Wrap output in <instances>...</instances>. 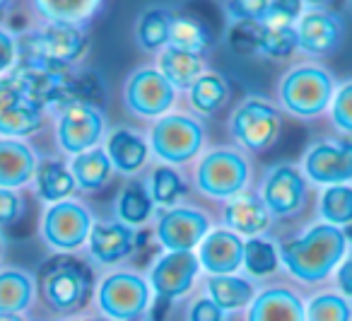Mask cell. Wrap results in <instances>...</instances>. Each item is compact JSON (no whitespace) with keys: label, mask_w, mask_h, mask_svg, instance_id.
<instances>
[{"label":"cell","mask_w":352,"mask_h":321,"mask_svg":"<svg viewBox=\"0 0 352 321\" xmlns=\"http://www.w3.org/2000/svg\"><path fill=\"white\" fill-rule=\"evenodd\" d=\"M20 63V39L10 30L0 27V78L10 75Z\"/></svg>","instance_id":"obj_43"},{"label":"cell","mask_w":352,"mask_h":321,"mask_svg":"<svg viewBox=\"0 0 352 321\" xmlns=\"http://www.w3.org/2000/svg\"><path fill=\"white\" fill-rule=\"evenodd\" d=\"M345 232L336 225H314L307 234L280 247V261L289 276L304 282H318L345 256Z\"/></svg>","instance_id":"obj_2"},{"label":"cell","mask_w":352,"mask_h":321,"mask_svg":"<svg viewBox=\"0 0 352 321\" xmlns=\"http://www.w3.org/2000/svg\"><path fill=\"white\" fill-rule=\"evenodd\" d=\"M10 3H12V0H0V15L8 10V6H10Z\"/></svg>","instance_id":"obj_50"},{"label":"cell","mask_w":352,"mask_h":321,"mask_svg":"<svg viewBox=\"0 0 352 321\" xmlns=\"http://www.w3.org/2000/svg\"><path fill=\"white\" fill-rule=\"evenodd\" d=\"M176 15L169 8H147L138 15L135 22V44L145 54H160L169 46L171 39V25H174Z\"/></svg>","instance_id":"obj_31"},{"label":"cell","mask_w":352,"mask_h":321,"mask_svg":"<svg viewBox=\"0 0 352 321\" xmlns=\"http://www.w3.org/2000/svg\"><path fill=\"white\" fill-rule=\"evenodd\" d=\"M157 68L179 92H188L191 85L208 70L201 54H191V51L176 49V46H166L164 51H160Z\"/></svg>","instance_id":"obj_27"},{"label":"cell","mask_w":352,"mask_h":321,"mask_svg":"<svg viewBox=\"0 0 352 321\" xmlns=\"http://www.w3.org/2000/svg\"><path fill=\"white\" fill-rule=\"evenodd\" d=\"M246 239L227 227H212L196 249L198 263L206 276H232L244 266Z\"/></svg>","instance_id":"obj_17"},{"label":"cell","mask_w":352,"mask_h":321,"mask_svg":"<svg viewBox=\"0 0 352 321\" xmlns=\"http://www.w3.org/2000/svg\"><path fill=\"white\" fill-rule=\"evenodd\" d=\"M39 152L20 138H0V189L22 191L34 184Z\"/></svg>","instance_id":"obj_20"},{"label":"cell","mask_w":352,"mask_h":321,"mask_svg":"<svg viewBox=\"0 0 352 321\" xmlns=\"http://www.w3.org/2000/svg\"><path fill=\"white\" fill-rule=\"evenodd\" d=\"M246 321H307V307L287 287H265L251 302Z\"/></svg>","instance_id":"obj_24"},{"label":"cell","mask_w":352,"mask_h":321,"mask_svg":"<svg viewBox=\"0 0 352 321\" xmlns=\"http://www.w3.org/2000/svg\"><path fill=\"white\" fill-rule=\"evenodd\" d=\"M113 213L116 220L128 227H142L152 218H157V205L147 189V181L142 179H131L118 194L116 203H113Z\"/></svg>","instance_id":"obj_28"},{"label":"cell","mask_w":352,"mask_h":321,"mask_svg":"<svg viewBox=\"0 0 352 321\" xmlns=\"http://www.w3.org/2000/svg\"><path fill=\"white\" fill-rule=\"evenodd\" d=\"M39 300L54 314H78L94 300V266L78 253H51L36 271Z\"/></svg>","instance_id":"obj_1"},{"label":"cell","mask_w":352,"mask_h":321,"mask_svg":"<svg viewBox=\"0 0 352 321\" xmlns=\"http://www.w3.org/2000/svg\"><path fill=\"white\" fill-rule=\"evenodd\" d=\"M3 253H6V242H3V237H0V258H3Z\"/></svg>","instance_id":"obj_51"},{"label":"cell","mask_w":352,"mask_h":321,"mask_svg":"<svg viewBox=\"0 0 352 321\" xmlns=\"http://www.w3.org/2000/svg\"><path fill=\"white\" fill-rule=\"evenodd\" d=\"M25 213V200L20 191L0 189V227H10Z\"/></svg>","instance_id":"obj_44"},{"label":"cell","mask_w":352,"mask_h":321,"mask_svg":"<svg viewBox=\"0 0 352 321\" xmlns=\"http://www.w3.org/2000/svg\"><path fill=\"white\" fill-rule=\"evenodd\" d=\"M338 282H340L345 295H352V261H347L340 266V271H338Z\"/></svg>","instance_id":"obj_46"},{"label":"cell","mask_w":352,"mask_h":321,"mask_svg":"<svg viewBox=\"0 0 352 321\" xmlns=\"http://www.w3.org/2000/svg\"><path fill=\"white\" fill-rule=\"evenodd\" d=\"M186 319L188 321H227V314L208 295H201L191 302Z\"/></svg>","instance_id":"obj_45"},{"label":"cell","mask_w":352,"mask_h":321,"mask_svg":"<svg viewBox=\"0 0 352 321\" xmlns=\"http://www.w3.org/2000/svg\"><path fill=\"white\" fill-rule=\"evenodd\" d=\"M70 172L75 176L78 191H82V194H97V191L107 189L111 184L113 174H116L104 147H94V150L73 157L70 160Z\"/></svg>","instance_id":"obj_30"},{"label":"cell","mask_w":352,"mask_h":321,"mask_svg":"<svg viewBox=\"0 0 352 321\" xmlns=\"http://www.w3.org/2000/svg\"><path fill=\"white\" fill-rule=\"evenodd\" d=\"M206 126L198 116L184 112H169L152 121L150 150L162 165L184 167L203 155Z\"/></svg>","instance_id":"obj_7"},{"label":"cell","mask_w":352,"mask_h":321,"mask_svg":"<svg viewBox=\"0 0 352 321\" xmlns=\"http://www.w3.org/2000/svg\"><path fill=\"white\" fill-rule=\"evenodd\" d=\"M251 181V165L244 152L234 147L206 150L193 169V189L210 200H232L246 194Z\"/></svg>","instance_id":"obj_5"},{"label":"cell","mask_w":352,"mask_h":321,"mask_svg":"<svg viewBox=\"0 0 352 321\" xmlns=\"http://www.w3.org/2000/svg\"><path fill=\"white\" fill-rule=\"evenodd\" d=\"M107 133V116L97 104H68L56 112V145L63 155H70V160L94 147H102Z\"/></svg>","instance_id":"obj_10"},{"label":"cell","mask_w":352,"mask_h":321,"mask_svg":"<svg viewBox=\"0 0 352 321\" xmlns=\"http://www.w3.org/2000/svg\"><path fill=\"white\" fill-rule=\"evenodd\" d=\"M60 321H102L99 316H89V314H73L68 319H60Z\"/></svg>","instance_id":"obj_47"},{"label":"cell","mask_w":352,"mask_h":321,"mask_svg":"<svg viewBox=\"0 0 352 321\" xmlns=\"http://www.w3.org/2000/svg\"><path fill=\"white\" fill-rule=\"evenodd\" d=\"M331 116H333V123H336L340 131L352 133V83L342 85L336 97H333Z\"/></svg>","instance_id":"obj_42"},{"label":"cell","mask_w":352,"mask_h":321,"mask_svg":"<svg viewBox=\"0 0 352 321\" xmlns=\"http://www.w3.org/2000/svg\"><path fill=\"white\" fill-rule=\"evenodd\" d=\"M147 189L155 200L157 210H166L179 205V200L186 194V181H184L182 172L171 165H160L150 172L147 176Z\"/></svg>","instance_id":"obj_33"},{"label":"cell","mask_w":352,"mask_h":321,"mask_svg":"<svg viewBox=\"0 0 352 321\" xmlns=\"http://www.w3.org/2000/svg\"><path fill=\"white\" fill-rule=\"evenodd\" d=\"M145 321H147V319H145Z\"/></svg>","instance_id":"obj_52"},{"label":"cell","mask_w":352,"mask_h":321,"mask_svg":"<svg viewBox=\"0 0 352 321\" xmlns=\"http://www.w3.org/2000/svg\"><path fill=\"white\" fill-rule=\"evenodd\" d=\"M210 229L212 222L203 210L191 205H174L157 210L152 232L162 251H196Z\"/></svg>","instance_id":"obj_14"},{"label":"cell","mask_w":352,"mask_h":321,"mask_svg":"<svg viewBox=\"0 0 352 321\" xmlns=\"http://www.w3.org/2000/svg\"><path fill=\"white\" fill-rule=\"evenodd\" d=\"M280 249L268 237H251L244 244V271L246 278H268L280 266Z\"/></svg>","instance_id":"obj_34"},{"label":"cell","mask_w":352,"mask_h":321,"mask_svg":"<svg viewBox=\"0 0 352 321\" xmlns=\"http://www.w3.org/2000/svg\"><path fill=\"white\" fill-rule=\"evenodd\" d=\"M188 104L198 116H215L227 107L232 97V87L227 78L217 70H206L188 90Z\"/></svg>","instance_id":"obj_32"},{"label":"cell","mask_w":352,"mask_h":321,"mask_svg":"<svg viewBox=\"0 0 352 321\" xmlns=\"http://www.w3.org/2000/svg\"><path fill=\"white\" fill-rule=\"evenodd\" d=\"M321 215L328 225H350L352 222V189L350 186H328L321 194Z\"/></svg>","instance_id":"obj_37"},{"label":"cell","mask_w":352,"mask_h":321,"mask_svg":"<svg viewBox=\"0 0 352 321\" xmlns=\"http://www.w3.org/2000/svg\"><path fill=\"white\" fill-rule=\"evenodd\" d=\"M270 222H273V215L258 194H241L227 200V205L222 208V227L232 229L244 239L263 237Z\"/></svg>","instance_id":"obj_21"},{"label":"cell","mask_w":352,"mask_h":321,"mask_svg":"<svg viewBox=\"0 0 352 321\" xmlns=\"http://www.w3.org/2000/svg\"><path fill=\"white\" fill-rule=\"evenodd\" d=\"M203 295L210 297L225 314H234V311L249 309L258 290L251 278L232 273V276H208L203 282Z\"/></svg>","instance_id":"obj_25"},{"label":"cell","mask_w":352,"mask_h":321,"mask_svg":"<svg viewBox=\"0 0 352 321\" xmlns=\"http://www.w3.org/2000/svg\"><path fill=\"white\" fill-rule=\"evenodd\" d=\"M0 321H27L22 314H0Z\"/></svg>","instance_id":"obj_48"},{"label":"cell","mask_w":352,"mask_h":321,"mask_svg":"<svg viewBox=\"0 0 352 321\" xmlns=\"http://www.w3.org/2000/svg\"><path fill=\"white\" fill-rule=\"evenodd\" d=\"M201 273L196 251H162L152 258L145 276L155 300L176 304L193 290Z\"/></svg>","instance_id":"obj_13"},{"label":"cell","mask_w":352,"mask_h":321,"mask_svg":"<svg viewBox=\"0 0 352 321\" xmlns=\"http://www.w3.org/2000/svg\"><path fill=\"white\" fill-rule=\"evenodd\" d=\"M46 104L32 80L20 70L0 78V138H20L36 133L46 121Z\"/></svg>","instance_id":"obj_6"},{"label":"cell","mask_w":352,"mask_h":321,"mask_svg":"<svg viewBox=\"0 0 352 321\" xmlns=\"http://www.w3.org/2000/svg\"><path fill=\"white\" fill-rule=\"evenodd\" d=\"M20 39V63L46 70H73L87 54V27L75 25H44Z\"/></svg>","instance_id":"obj_3"},{"label":"cell","mask_w":352,"mask_h":321,"mask_svg":"<svg viewBox=\"0 0 352 321\" xmlns=\"http://www.w3.org/2000/svg\"><path fill=\"white\" fill-rule=\"evenodd\" d=\"M280 114L268 99L246 97L234 107L230 116V136L246 152H263L278 141Z\"/></svg>","instance_id":"obj_12"},{"label":"cell","mask_w":352,"mask_h":321,"mask_svg":"<svg viewBox=\"0 0 352 321\" xmlns=\"http://www.w3.org/2000/svg\"><path fill=\"white\" fill-rule=\"evenodd\" d=\"M299 49L297 39V25L285 27V25H263V34H261V56L268 59H287Z\"/></svg>","instance_id":"obj_36"},{"label":"cell","mask_w":352,"mask_h":321,"mask_svg":"<svg viewBox=\"0 0 352 321\" xmlns=\"http://www.w3.org/2000/svg\"><path fill=\"white\" fill-rule=\"evenodd\" d=\"M94 213L78 198H65L46 205L41 213L39 237L51 253H78L87 247Z\"/></svg>","instance_id":"obj_8"},{"label":"cell","mask_w":352,"mask_h":321,"mask_svg":"<svg viewBox=\"0 0 352 321\" xmlns=\"http://www.w3.org/2000/svg\"><path fill=\"white\" fill-rule=\"evenodd\" d=\"M39 297L36 276L20 266L0 268V314H22L34 307Z\"/></svg>","instance_id":"obj_23"},{"label":"cell","mask_w":352,"mask_h":321,"mask_svg":"<svg viewBox=\"0 0 352 321\" xmlns=\"http://www.w3.org/2000/svg\"><path fill=\"white\" fill-rule=\"evenodd\" d=\"M342 37L340 20L326 10H309L297 22L299 51L309 56H326L338 46Z\"/></svg>","instance_id":"obj_22"},{"label":"cell","mask_w":352,"mask_h":321,"mask_svg":"<svg viewBox=\"0 0 352 321\" xmlns=\"http://www.w3.org/2000/svg\"><path fill=\"white\" fill-rule=\"evenodd\" d=\"M142 234L135 227L113 220H94L87 239V258L97 268H118L126 258L135 253Z\"/></svg>","instance_id":"obj_15"},{"label":"cell","mask_w":352,"mask_h":321,"mask_svg":"<svg viewBox=\"0 0 352 321\" xmlns=\"http://www.w3.org/2000/svg\"><path fill=\"white\" fill-rule=\"evenodd\" d=\"M152 300L147 276L133 268H113L94 287V307L107 321H145Z\"/></svg>","instance_id":"obj_4"},{"label":"cell","mask_w":352,"mask_h":321,"mask_svg":"<svg viewBox=\"0 0 352 321\" xmlns=\"http://www.w3.org/2000/svg\"><path fill=\"white\" fill-rule=\"evenodd\" d=\"M179 90L160 73L157 65H140L131 70L123 83L121 99L128 114L142 121H157L171 112Z\"/></svg>","instance_id":"obj_11"},{"label":"cell","mask_w":352,"mask_h":321,"mask_svg":"<svg viewBox=\"0 0 352 321\" xmlns=\"http://www.w3.org/2000/svg\"><path fill=\"white\" fill-rule=\"evenodd\" d=\"M169 46H176V49H184V51H191V54L203 56V51L210 46V30H208L198 17L176 15L174 25H171Z\"/></svg>","instance_id":"obj_35"},{"label":"cell","mask_w":352,"mask_h":321,"mask_svg":"<svg viewBox=\"0 0 352 321\" xmlns=\"http://www.w3.org/2000/svg\"><path fill=\"white\" fill-rule=\"evenodd\" d=\"M302 3H309V6H326L331 0H302Z\"/></svg>","instance_id":"obj_49"},{"label":"cell","mask_w":352,"mask_h":321,"mask_svg":"<svg viewBox=\"0 0 352 321\" xmlns=\"http://www.w3.org/2000/svg\"><path fill=\"white\" fill-rule=\"evenodd\" d=\"M107 0H30L32 10L44 25L87 27L102 12Z\"/></svg>","instance_id":"obj_26"},{"label":"cell","mask_w":352,"mask_h":321,"mask_svg":"<svg viewBox=\"0 0 352 321\" xmlns=\"http://www.w3.org/2000/svg\"><path fill=\"white\" fill-rule=\"evenodd\" d=\"M261 198L275 218H289L304 205L307 198V181L302 172L292 165H275L268 169L261 184Z\"/></svg>","instance_id":"obj_16"},{"label":"cell","mask_w":352,"mask_h":321,"mask_svg":"<svg viewBox=\"0 0 352 321\" xmlns=\"http://www.w3.org/2000/svg\"><path fill=\"white\" fill-rule=\"evenodd\" d=\"M280 104L285 112L299 118H314L331 104L333 78L318 65H297L287 70L278 87Z\"/></svg>","instance_id":"obj_9"},{"label":"cell","mask_w":352,"mask_h":321,"mask_svg":"<svg viewBox=\"0 0 352 321\" xmlns=\"http://www.w3.org/2000/svg\"><path fill=\"white\" fill-rule=\"evenodd\" d=\"M270 0H227L225 12L232 22H263Z\"/></svg>","instance_id":"obj_40"},{"label":"cell","mask_w":352,"mask_h":321,"mask_svg":"<svg viewBox=\"0 0 352 321\" xmlns=\"http://www.w3.org/2000/svg\"><path fill=\"white\" fill-rule=\"evenodd\" d=\"M307 321H350V307L338 295H318L307 304Z\"/></svg>","instance_id":"obj_39"},{"label":"cell","mask_w":352,"mask_h":321,"mask_svg":"<svg viewBox=\"0 0 352 321\" xmlns=\"http://www.w3.org/2000/svg\"><path fill=\"white\" fill-rule=\"evenodd\" d=\"M304 172L311 181L340 186L352 179V143H318L304 157Z\"/></svg>","instance_id":"obj_18"},{"label":"cell","mask_w":352,"mask_h":321,"mask_svg":"<svg viewBox=\"0 0 352 321\" xmlns=\"http://www.w3.org/2000/svg\"><path fill=\"white\" fill-rule=\"evenodd\" d=\"M104 150L111 160L113 172L128 176V179H135L138 172L145 169L152 152L150 138H145L140 131L128 126L111 128L107 133V141H104Z\"/></svg>","instance_id":"obj_19"},{"label":"cell","mask_w":352,"mask_h":321,"mask_svg":"<svg viewBox=\"0 0 352 321\" xmlns=\"http://www.w3.org/2000/svg\"><path fill=\"white\" fill-rule=\"evenodd\" d=\"M34 189L44 203H58V200L73 198L78 191L75 176L70 172V165H65L58 157H46L39 162V169L34 176Z\"/></svg>","instance_id":"obj_29"},{"label":"cell","mask_w":352,"mask_h":321,"mask_svg":"<svg viewBox=\"0 0 352 321\" xmlns=\"http://www.w3.org/2000/svg\"><path fill=\"white\" fill-rule=\"evenodd\" d=\"M261 34H263V22H232L227 44L234 54L254 56L261 54Z\"/></svg>","instance_id":"obj_38"},{"label":"cell","mask_w":352,"mask_h":321,"mask_svg":"<svg viewBox=\"0 0 352 321\" xmlns=\"http://www.w3.org/2000/svg\"><path fill=\"white\" fill-rule=\"evenodd\" d=\"M299 17H302V0H270L263 25L294 27Z\"/></svg>","instance_id":"obj_41"}]
</instances>
